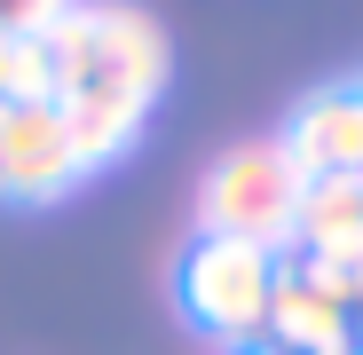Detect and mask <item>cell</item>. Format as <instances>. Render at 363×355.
I'll return each mask as SVG.
<instances>
[{
	"label": "cell",
	"instance_id": "7c38bea8",
	"mask_svg": "<svg viewBox=\"0 0 363 355\" xmlns=\"http://www.w3.org/2000/svg\"><path fill=\"white\" fill-rule=\"evenodd\" d=\"M340 355H355V347H340Z\"/></svg>",
	"mask_w": 363,
	"mask_h": 355
},
{
	"label": "cell",
	"instance_id": "6da1fadb",
	"mask_svg": "<svg viewBox=\"0 0 363 355\" xmlns=\"http://www.w3.org/2000/svg\"><path fill=\"white\" fill-rule=\"evenodd\" d=\"M48 64L64 135L95 174L143 135L150 103L166 95V32L150 9H127V0H72L48 24Z\"/></svg>",
	"mask_w": 363,
	"mask_h": 355
},
{
	"label": "cell",
	"instance_id": "8fae6325",
	"mask_svg": "<svg viewBox=\"0 0 363 355\" xmlns=\"http://www.w3.org/2000/svg\"><path fill=\"white\" fill-rule=\"evenodd\" d=\"M347 347H355V355H363V308H355V324H347Z\"/></svg>",
	"mask_w": 363,
	"mask_h": 355
},
{
	"label": "cell",
	"instance_id": "ba28073f",
	"mask_svg": "<svg viewBox=\"0 0 363 355\" xmlns=\"http://www.w3.org/2000/svg\"><path fill=\"white\" fill-rule=\"evenodd\" d=\"M32 103H55L48 40H0V111H32Z\"/></svg>",
	"mask_w": 363,
	"mask_h": 355
},
{
	"label": "cell",
	"instance_id": "277c9868",
	"mask_svg": "<svg viewBox=\"0 0 363 355\" xmlns=\"http://www.w3.org/2000/svg\"><path fill=\"white\" fill-rule=\"evenodd\" d=\"M79 150L64 135V111L55 103H32V111H0V198L16 205H48L79 182Z\"/></svg>",
	"mask_w": 363,
	"mask_h": 355
},
{
	"label": "cell",
	"instance_id": "5b68a950",
	"mask_svg": "<svg viewBox=\"0 0 363 355\" xmlns=\"http://www.w3.org/2000/svg\"><path fill=\"white\" fill-rule=\"evenodd\" d=\"M277 142L292 150V166L308 174V182H324V174H363V95L355 87L300 95Z\"/></svg>",
	"mask_w": 363,
	"mask_h": 355
},
{
	"label": "cell",
	"instance_id": "52a82bcc",
	"mask_svg": "<svg viewBox=\"0 0 363 355\" xmlns=\"http://www.w3.org/2000/svg\"><path fill=\"white\" fill-rule=\"evenodd\" d=\"M292 253H363V174H324V182H308Z\"/></svg>",
	"mask_w": 363,
	"mask_h": 355
},
{
	"label": "cell",
	"instance_id": "9c48e42d",
	"mask_svg": "<svg viewBox=\"0 0 363 355\" xmlns=\"http://www.w3.org/2000/svg\"><path fill=\"white\" fill-rule=\"evenodd\" d=\"M72 0H0V40H48V24Z\"/></svg>",
	"mask_w": 363,
	"mask_h": 355
},
{
	"label": "cell",
	"instance_id": "7a4b0ae2",
	"mask_svg": "<svg viewBox=\"0 0 363 355\" xmlns=\"http://www.w3.org/2000/svg\"><path fill=\"white\" fill-rule=\"evenodd\" d=\"M300 198H308V174L292 166V150L277 135L237 142L198 182V237H237V245H261L284 261L292 229H300Z\"/></svg>",
	"mask_w": 363,
	"mask_h": 355
},
{
	"label": "cell",
	"instance_id": "8992f818",
	"mask_svg": "<svg viewBox=\"0 0 363 355\" xmlns=\"http://www.w3.org/2000/svg\"><path fill=\"white\" fill-rule=\"evenodd\" d=\"M347 324H355V308H340V300H332V292H324L308 269L277 261L269 332H261V339H277V347H292V355H340V347H347Z\"/></svg>",
	"mask_w": 363,
	"mask_h": 355
},
{
	"label": "cell",
	"instance_id": "3957f363",
	"mask_svg": "<svg viewBox=\"0 0 363 355\" xmlns=\"http://www.w3.org/2000/svg\"><path fill=\"white\" fill-rule=\"evenodd\" d=\"M269 292H277V253L237 245V237H198L174 269V300L206 339L245 347L269 332Z\"/></svg>",
	"mask_w": 363,
	"mask_h": 355
},
{
	"label": "cell",
	"instance_id": "30bf717a",
	"mask_svg": "<svg viewBox=\"0 0 363 355\" xmlns=\"http://www.w3.org/2000/svg\"><path fill=\"white\" fill-rule=\"evenodd\" d=\"M229 355H292V347H277V339H245V347H229Z\"/></svg>",
	"mask_w": 363,
	"mask_h": 355
},
{
	"label": "cell",
	"instance_id": "4fadbf2b",
	"mask_svg": "<svg viewBox=\"0 0 363 355\" xmlns=\"http://www.w3.org/2000/svg\"><path fill=\"white\" fill-rule=\"evenodd\" d=\"M355 95H363V79H355Z\"/></svg>",
	"mask_w": 363,
	"mask_h": 355
}]
</instances>
